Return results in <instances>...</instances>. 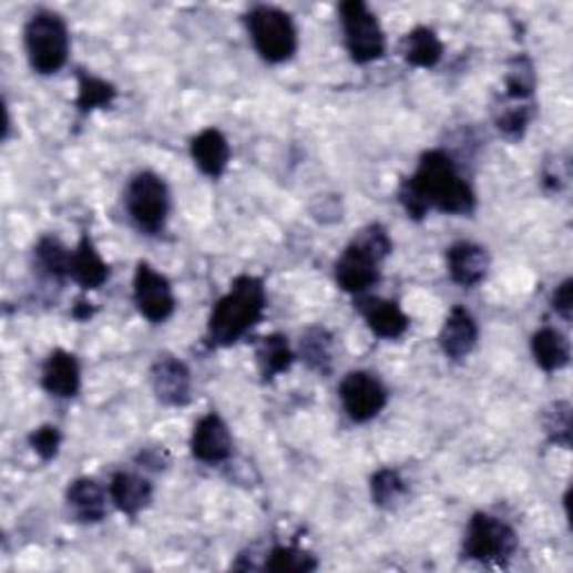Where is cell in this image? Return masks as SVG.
Segmentation results:
<instances>
[{
    "instance_id": "6da1fadb",
    "label": "cell",
    "mask_w": 573,
    "mask_h": 573,
    "mask_svg": "<svg viewBox=\"0 0 573 573\" xmlns=\"http://www.w3.org/2000/svg\"><path fill=\"white\" fill-rule=\"evenodd\" d=\"M399 202L412 219H423L430 208L448 215H471L478 206L473 186L460 175L448 153L426 151L417 171L399 186Z\"/></svg>"
},
{
    "instance_id": "7a4b0ae2",
    "label": "cell",
    "mask_w": 573,
    "mask_h": 573,
    "mask_svg": "<svg viewBox=\"0 0 573 573\" xmlns=\"http://www.w3.org/2000/svg\"><path fill=\"white\" fill-rule=\"evenodd\" d=\"M267 287L258 276H238L228 291L215 303L208 325L206 342L208 348H232L243 336H247L265 316Z\"/></svg>"
},
{
    "instance_id": "3957f363",
    "label": "cell",
    "mask_w": 573,
    "mask_h": 573,
    "mask_svg": "<svg viewBox=\"0 0 573 573\" xmlns=\"http://www.w3.org/2000/svg\"><path fill=\"white\" fill-rule=\"evenodd\" d=\"M392 254V241L381 224H370L342 249L334 265L336 283L342 291L364 296L381 278V263Z\"/></svg>"
},
{
    "instance_id": "277c9868",
    "label": "cell",
    "mask_w": 573,
    "mask_h": 573,
    "mask_svg": "<svg viewBox=\"0 0 573 573\" xmlns=\"http://www.w3.org/2000/svg\"><path fill=\"white\" fill-rule=\"evenodd\" d=\"M25 52L34 72L50 76L57 74L70 54V32L65 21L50 10H41L25 23Z\"/></svg>"
},
{
    "instance_id": "5b68a950",
    "label": "cell",
    "mask_w": 573,
    "mask_h": 573,
    "mask_svg": "<svg viewBox=\"0 0 573 573\" xmlns=\"http://www.w3.org/2000/svg\"><path fill=\"white\" fill-rule=\"evenodd\" d=\"M247 30L256 52L269 63H285L298 50V30L278 8L258 6L247 14Z\"/></svg>"
},
{
    "instance_id": "8992f818",
    "label": "cell",
    "mask_w": 573,
    "mask_h": 573,
    "mask_svg": "<svg viewBox=\"0 0 573 573\" xmlns=\"http://www.w3.org/2000/svg\"><path fill=\"white\" fill-rule=\"evenodd\" d=\"M342 39L355 63L368 65L386 54V34L375 12L361 0H346L338 8Z\"/></svg>"
},
{
    "instance_id": "52a82bcc",
    "label": "cell",
    "mask_w": 573,
    "mask_h": 573,
    "mask_svg": "<svg viewBox=\"0 0 573 573\" xmlns=\"http://www.w3.org/2000/svg\"><path fill=\"white\" fill-rule=\"evenodd\" d=\"M126 208L144 234H160L171 211V193L164 177L153 171L137 173L126 188Z\"/></svg>"
},
{
    "instance_id": "ba28073f",
    "label": "cell",
    "mask_w": 573,
    "mask_h": 573,
    "mask_svg": "<svg viewBox=\"0 0 573 573\" xmlns=\"http://www.w3.org/2000/svg\"><path fill=\"white\" fill-rule=\"evenodd\" d=\"M518 551V533L491 513H475L464 535V557L484 564H504Z\"/></svg>"
},
{
    "instance_id": "9c48e42d",
    "label": "cell",
    "mask_w": 573,
    "mask_h": 573,
    "mask_svg": "<svg viewBox=\"0 0 573 573\" xmlns=\"http://www.w3.org/2000/svg\"><path fill=\"white\" fill-rule=\"evenodd\" d=\"M342 410L355 423H368L388 406V390L379 377L357 370L342 377L338 386Z\"/></svg>"
},
{
    "instance_id": "30bf717a",
    "label": "cell",
    "mask_w": 573,
    "mask_h": 573,
    "mask_svg": "<svg viewBox=\"0 0 573 573\" xmlns=\"http://www.w3.org/2000/svg\"><path fill=\"white\" fill-rule=\"evenodd\" d=\"M133 294H135V305L140 314L155 325L168 320L175 311L177 303L168 278L144 260L137 265V272H135Z\"/></svg>"
},
{
    "instance_id": "8fae6325",
    "label": "cell",
    "mask_w": 573,
    "mask_h": 573,
    "mask_svg": "<svg viewBox=\"0 0 573 573\" xmlns=\"http://www.w3.org/2000/svg\"><path fill=\"white\" fill-rule=\"evenodd\" d=\"M191 452L202 464H222L234 454V437L217 412L204 415L191 434Z\"/></svg>"
},
{
    "instance_id": "7c38bea8",
    "label": "cell",
    "mask_w": 573,
    "mask_h": 573,
    "mask_svg": "<svg viewBox=\"0 0 573 573\" xmlns=\"http://www.w3.org/2000/svg\"><path fill=\"white\" fill-rule=\"evenodd\" d=\"M151 383L155 397L164 406L182 408L191 401V390H193V379L188 366L173 357V355H160L157 361L151 368Z\"/></svg>"
},
{
    "instance_id": "4fadbf2b",
    "label": "cell",
    "mask_w": 573,
    "mask_h": 573,
    "mask_svg": "<svg viewBox=\"0 0 573 573\" xmlns=\"http://www.w3.org/2000/svg\"><path fill=\"white\" fill-rule=\"evenodd\" d=\"M478 340H480L478 320L467 307L454 305L439 331L441 352L452 361H462L471 357V352L478 348Z\"/></svg>"
},
{
    "instance_id": "5bb4252c",
    "label": "cell",
    "mask_w": 573,
    "mask_h": 573,
    "mask_svg": "<svg viewBox=\"0 0 573 573\" xmlns=\"http://www.w3.org/2000/svg\"><path fill=\"white\" fill-rule=\"evenodd\" d=\"M446 267L452 283H457L460 287H475L487 278L491 258L482 245L462 241V243H454L446 252Z\"/></svg>"
},
{
    "instance_id": "9a60e30c",
    "label": "cell",
    "mask_w": 573,
    "mask_h": 573,
    "mask_svg": "<svg viewBox=\"0 0 573 573\" xmlns=\"http://www.w3.org/2000/svg\"><path fill=\"white\" fill-rule=\"evenodd\" d=\"M357 309L364 314L370 331L379 338L386 340H397L401 338L408 327H410V318L408 314L399 307V303L395 300H386V298H361L357 303Z\"/></svg>"
},
{
    "instance_id": "2e32d148",
    "label": "cell",
    "mask_w": 573,
    "mask_h": 573,
    "mask_svg": "<svg viewBox=\"0 0 573 573\" xmlns=\"http://www.w3.org/2000/svg\"><path fill=\"white\" fill-rule=\"evenodd\" d=\"M41 383L45 392L57 399H72L81 388V366L74 355L65 350H54L43 366Z\"/></svg>"
},
{
    "instance_id": "e0dca14e",
    "label": "cell",
    "mask_w": 573,
    "mask_h": 573,
    "mask_svg": "<svg viewBox=\"0 0 573 573\" xmlns=\"http://www.w3.org/2000/svg\"><path fill=\"white\" fill-rule=\"evenodd\" d=\"M191 157L204 175L217 180L232 162V146L217 129H206L191 140Z\"/></svg>"
},
{
    "instance_id": "ac0fdd59",
    "label": "cell",
    "mask_w": 573,
    "mask_h": 573,
    "mask_svg": "<svg viewBox=\"0 0 573 573\" xmlns=\"http://www.w3.org/2000/svg\"><path fill=\"white\" fill-rule=\"evenodd\" d=\"M65 502L72 518L81 524H99L108 513L105 491L90 478H79L70 482Z\"/></svg>"
},
{
    "instance_id": "d6986e66",
    "label": "cell",
    "mask_w": 573,
    "mask_h": 573,
    "mask_svg": "<svg viewBox=\"0 0 573 573\" xmlns=\"http://www.w3.org/2000/svg\"><path fill=\"white\" fill-rule=\"evenodd\" d=\"M110 500L124 515L137 518L153 502V484L135 473L120 471L110 480Z\"/></svg>"
},
{
    "instance_id": "ffe728a7",
    "label": "cell",
    "mask_w": 573,
    "mask_h": 573,
    "mask_svg": "<svg viewBox=\"0 0 573 573\" xmlns=\"http://www.w3.org/2000/svg\"><path fill=\"white\" fill-rule=\"evenodd\" d=\"M70 278L85 291L99 289L105 285L110 278V267L96 252L94 243L90 236H83L79 245L72 249V260H70Z\"/></svg>"
},
{
    "instance_id": "44dd1931",
    "label": "cell",
    "mask_w": 573,
    "mask_h": 573,
    "mask_svg": "<svg viewBox=\"0 0 573 573\" xmlns=\"http://www.w3.org/2000/svg\"><path fill=\"white\" fill-rule=\"evenodd\" d=\"M531 352L544 372H557L569 366L571 348L566 336L555 327H540L531 338Z\"/></svg>"
},
{
    "instance_id": "7402d4cb",
    "label": "cell",
    "mask_w": 573,
    "mask_h": 573,
    "mask_svg": "<svg viewBox=\"0 0 573 573\" xmlns=\"http://www.w3.org/2000/svg\"><path fill=\"white\" fill-rule=\"evenodd\" d=\"M294 352L289 348V340L283 334H269L260 338L256 348V364L258 372L265 381H272L280 375H285L294 364Z\"/></svg>"
},
{
    "instance_id": "603a6c76",
    "label": "cell",
    "mask_w": 573,
    "mask_h": 573,
    "mask_svg": "<svg viewBox=\"0 0 573 573\" xmlns=\"http://www.w3.org/2000/svg\"><path fill=\"white\" fill-rule=\"evenodd\" d=\"M401 52H403V59L408 61V65L430 70L441 61L443 43L439 41L434 30H430L426 25H419L412 32L406 34Z\"/></svg>"
},
{
    "instance_id": "cb8c5ba5",
    "label": "cell",
    "mask_w": 573,
    "mask_h": 573,
    "mask_svg": "<svg viewBox=\"0 0 573 573\" xmlns=\"http://www.w3.org/2000/svg\"><path fill=\"white\" fill-rule=\"evenodd\" d=\"M300 357L303 361L320 372L327 375L334 366V338L325 327H311L303 334L300 340Z\"/></svg>"
},
{
    "instance_id": "d4e9b609",
    "label": "cell",
    "mask_w": 573,
    "mask_h": 573,
    "mask_svg": "<svg viewBox=\"0 0 573 573\" xmlns=\"http://www.w3.org/2000/svg\"><path fill=\"white\" fill-rule=\"evenodd\" d=\"M76 81H79V92H76V108L81 112H92L99 108H110L112 101L117 99V88H114L110 81L99 79L85 70L76 72Z\"/></svg>"
},
{
    "instance_id": "484cf974",
    "label": "cell",
    "mask_w": 573,
    "mask_h": 573,
    "mask_svg": "<svg viewBox=\"0 0 573 573\" xmlns=\"http://www.w3.org/2000/svg\"><path fill=\"white\" fill-rule=\"evenodd\" d=\"M533 120V103L531 101H515L507 99L500 108H495V126L502 135L511 140H522L529 124Z\"/></svg>"
},
{
    "instance_id": "4316f807",
    "label": "cell",
    "mask_w": 573,
    "mask_h": 573,
    "mask_svg": "<svg viewBox=\"0 0 573 573\" xmlns=\"http://www.w3.org/2000/svg\"><path fill=\"white\" fill-rule=\"evenodd\" d=\"M34 258H37V265L41 267V272H45L50 278H57V280L70 278L72 252L59 238H54V236L41 238L34 249Z\"/></svg>"
},
{
    "instance_id": "83f0119b",
    "label": "cell",
    "mask_w": 573,
    "mask_h": 573,
    "mask_svg": "<svg viewBox=\"0 0 573 573\" xmlns=\"http://www.w3.org/2000/svg\"><path fill=\"white\" fill-rule=\"evenodd\" d=\"M265 569L274 573H309L318 569V560L298 546H274L265 560Z\"/></svg>"
},
{
    "instance_id": "f1b7e54d",
    "label": "cell",
    "mask_w": 573,
    "mask_h": 573,
    "mask_svg": "<svg viewBox=\"0 0 573 573\" xmlns=\"http://www.w3.org/2000/svg\"><path fill=\"white\" fill-rule=\"evenodd\" d=\"M504 85H507V92H504L507 99L531 101L533 90H535V68H533L529 57L518 54L509 63V70H507V76H504Z\"/></svg>"
},
{
    "instance_id": "f546056e",
    "label": "cell",
    "mask_w": 573,
    "mask_h": 573,
    "mask_svg": "<svg viewBox=\"0 0 573 573\" xmlns=\"http://www.w3.org/2000/svg\"><path fill=\"white\" fill-rule=\"evenodd\" d=\"M370 493L379 509H395L406 495V482L395 469H381L370 480Z\"/></svg>"
},
{
    "instance_id": "4dcf8cb0",
    "label": "cell",
    "mask_w": 573,
    "mask_h": 573,
    "mask_svg": "<svg viewBox=\"0 0 573 573\" xmlns=\"http://www.w3.org/2000/svg\"><path fill=\"white\" fill-rule=\"evenodd\" d=\"M544 432L549 441L562 448L571 446V406L566 401H555L542 417Z\"/></svg>"
},
{
    "instance_id": "1f68e13d",
    "label": "cell",
    "mask_w": 573,
    "mask_h": 573,
    "mask_svg": "<svg viewBox=\"0 0 573 573\" xmlns=\"http://www.w3.org/2000/svg\"><path fill=\"white\" fill-rule=\"evenodd\" d=\"M61 430L57 426H41L37 430H32L30 434V448L41 457L43 462L54 460L61 448Z\"/></svg>"
},
{
    "instance_id": "d6a6232c",
    "label": "cell",
    "mask_w": 573,
    "mask_h": 573,
    "mask_svg": "<svg viewBox=\"0 0 573 573\" xmlns=\"http://www.w3.org/2000/svg\"><path fill=\"white\" fill-rule=\"evenodd\" d=\"M551 305L553 309L564 318L571 320V309H573V280L566 278L564 283H560L551 296Z\"/></svg>"
},
{
    "instance_id": "836d02e7",
    "label": "cell",
    "mask_w": 573,
    "mask_h": 573,
    "mask_svg": "<svg viewBox=\"0 0 573 573\" xmlns=\"http://www.w3.org/2000/svg\"><path fill=\"white\" fill-rule=\"evenodd\" d=\"M140 462H142L144 467H149V469L160 471V469H164V464H166V452H164V450L146 448V450L140 454Z\"/></svg>"
},
{
    "instance_id": "e575fe53",
    "label": "cell",
    "mask_w": 573,
    "mask_h": 573,
    "mask_svg": "<svg viewBox=\"0 0 573 573\" xmlns=\"http://www.w3.org/2000/svg\"><path fill=\"white\" fill-rule=\"evenodd\" d=\"M92 307H90V303H85V300H79L76 305H74V309H72V316L76 318V320H88L90 316H92Z\"/></svg>"
}]
</instances>
